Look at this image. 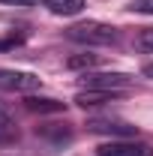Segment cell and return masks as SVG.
<instances>
[{
    "instance_id": "cell-4",
    "label": "cell",
    "mask_w": 153,
    "mask_h": 156,
    "mask_svg": "<svg viewBox=\"0 0 153 156\" xmlns=\"http://www.w3.org/2000/svg\"><path fill=\"white\" fill-rule=\"evenodd\" d=\"M96 156H153V147L144 141H108L96 150Z\"/></svg>"
},
{
    "instance_id": "cell-13",
    "label": "cell",
    "mask_w": 153,
    "mask_h": 156,
    "mask_svg": "<svg viewBox=\"0 0 153 156\" xmlns=\"http://www.w3.org/2000/svg\"><path fill=\"white\" fill-rule=\"evenodd\" d=\"M18 42H21L18 36H12V39H0V51H6V48H15Z\"/></svg>"
},
{
    "instance_id": "cell-7",
    "label": "cell",
    "mask_w": 153,
    "mask_h": 156,
    "mask_svg": "<svg viewBox=\"0 0 153 156\" xmlns=\"http://www.w3.org/2000/svg\"><path fill=\"white\" fill-rule=\"evenodd\" d=\"M42 6L54 15H78L84 9V0H42Z\"/></svg>"
},
{
    "instance_id": "cell-9",
    "label": "cell",
    "mask_w": 153,
    "mask_h": 156,
    "mask_svg": "<svg viewBox=\"0 0 153 156\" xmlns=\"http://www.w3.org/2000/svg\"><path fill=\"white\" fill-rule=\"evenodd\" d=\"M42 138H48V141H54V144H63V141L72 138V129H69L66 123H63V126H60V123H51V126L42 129Z\"/></svg>"
},
{
    "instance_id": "cell-5",
    "label": "cell",
    "mask_w": 153,
    "mask_h": 156,
    "mask_svg": "<svg viewBox=\"0 0 153 156\" xmlns=\"http://www.w3.org/2000/svg\"><path fill=\"white\" fill-rule=\"evenodd\" d=\"M90 126V132H108V135H135V126L132 123H126V120H111V117H96L87 123Z\"/></svg>"
},
{
    "instance_id": "cell-6",
    "label": "cell",
    "mask_w": 153,
    "mask_h": 156,
    "mask_svg": "<svg viewBox=\"0 0 153 156\" xmlns=\"http://www.w3.org/2000/svg\"><path fill=\"white\" fill-rule=\"evenodd\" d=\"M120 96L117 90H81L75 96V102L81 108H96V105H105V102H114Z\"/></svg>"
},
{
    "instance_id": "cell-8",
    "label": "cell",
    "mask_w": 153,
    "mask_h": 156,
    "mask_svg": "<svg viewBox=\"0 0 153 156\" xmlns=\"http://www.w3.org/2000/svg\"><path fill=\"white\" fill-rule=\"evenodd\" d=\"M24 108H27V111H39V114H54V111H63V102H57V99L27 96L24 99Z\"/></svg>"
},
{
    "instance_id": "cell-12",
    "label": "cell",
    "mask_w": 153,
    "mask_h": 156,
    "mask_svg": "<svg viewBox=\"0 0 153 156\" xmlns=\"http://www.w3.org/2000/svg\"><path fill=\"white\" fill-rule=\"evenodd\" d=\"M129 9L132 12H141V15H153V0H132Z\"/></svg>"
},
{
    "instance_id": "cell-11",
    "label": "cell",
    "mask_w": 153,
    "mask_h": 156,
    "mask_svg": "<svg viewBox=\"0 0 153 156\" xmlns=\"http://www.w3.org/2000/svg\"><path fill=\"white\" fill-rule=\"evenodd\" d=\"M135 48H138V51H144V54H153V27H144V30L138 33Z\"/></svg>"
},
{
    "instance_id": "cell-10",
    "label": "cell",
    "mask_w": 153,
    "mask_h": 156,
    "mask_svg": "<svg viewBox=\"0 0 153 156\" xmlns=\"http://www.w3.org/2000/svg\"><path fill=\"white\" fill-rule=\"evenodd\" d=\"M96 63H99V54H75V57L66 60L69 69H90V66H96Z\"/></svg>"
},
{
    "instance_id": "cell-3",
    "label": "cell",
    "mask_w": 153,
    "mask_h": 156,
    "mask_svg": "<svg viewBox=\"0 0 153 156\" xmlns=\"http://www.w3.org/2000/svg\"><path fill=\"white\" fill-rule=\"evenodd\" d=\"M39 75L33 72H18V69H0V90H12V93H27V90H36Z\"/></svg>"
},
{
    "instance_id": "cell-15",
    "label": "cell",
    "mask_w": 153,
    "mask_h": 156,
    "mask_svg": "<svg viewBox=\"0 0 153 156\" xmlns=\"http://www.w3.org/2000/svg\"><path fill=\"white\" fill-rule=\"evenodd\" d=\"M3 126H9V114H6V108L0 105V129H3Z\"/></svg>"
},
{
    "instance_id": "cell-16",
    "label": "cell",
    "mask_w": 153,
    "mask_h": 156,
    "mask_svg": "<svg viewBox=\"0 0 153 156\" xmlns=\"http://www.w3.org/2000/svg\"><path fill=\"white\" fill-rule=\"evenodd\" d=\"M144 75H147V78H153V63H147V66H144Z\"/></svg>"
},
{
    "instance_id": "cell-14",
    "label": "cell",
    "mask_w": 153,
    "mask_h": 156,
    "mask_svg": "<svg viewBox=\"0 0 153 156\" xmlns=\"http://www.w3.org/2000/svg\"><path fill=\"white\" fill-rule=\"evenodd\" d=\"M0 3H6V6H33L39 0H0Z\"/></svg>"
},
{
    "instance_id": "cell-1",
    "label": "cell",
    "mask_w": 153,
    "mask_h": 156,
    "mask_svg": "<svg viewBox=\"0 0 153 156\" xmlns=\"http://www.w3.org/2000/svg\"><path fill=\"white\" fill-rule=\"evenodd\" d=\"M66 36L81 45H114L120 39V30L111 24H102V21H84V24H72L66 30Z\"/></svg>"
},
{
    "instance_id": "cell-2",
    "label": "cell",
    "mask_w": 153,
    "mask_h": 156,
    "mask_svg": "<svg viewBox=\"0 0 153 156\" xmlns=\"http://www.w3.org/2000/svg\"><path fill=\"white\" fill-rule=\"evenodd\" d=\"M84 84H87V90H117V93H123L132 84V78L123 75V72H87Z\"/></svg>"
}]
</instances>
